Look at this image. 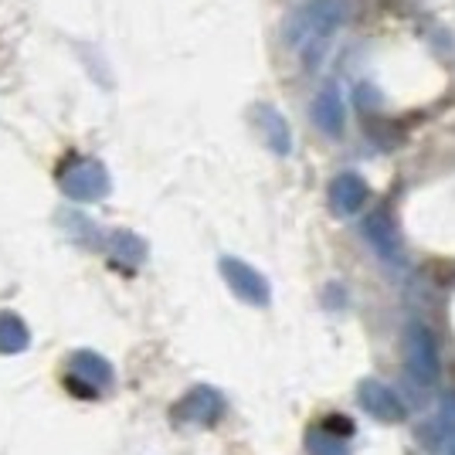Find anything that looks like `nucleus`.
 <instances>
[{
	"instance_id": "f257e3e1",
	"label": "nucleus",
	"mask_w": 455,
	"mask_h": 455,
	"mask_svg": "<svg viewBox=\"0 0 455 455\" xmlns=\"http://www.w3.org/2000/svg\"><path fill=\"white\" fill-rule=\"evenodd\" d=\"M347 14H350L347 0H306L303 7H296L292 18L285 20V44L303 52L306 65L316 68L326 44L343 28Z\"/></svg>"
},
{
	"instance_id": "f03ea898",
	"label": "nucleus",
	"mask_w": 455,
	"mask_h": 455,
	"mask_svg": "<svg viewBox=\"0 0 455 455\" xmlns=\"http://www.w3.org/2000/svg\"><path fill=\"white\" fill-rule=\"evenodd\" d=\"M61 384H65V391L72 398L95 401L113 391L116 371L102 354H95V350H76V354H68V361L61 367Z\"/></svg>"
},
{
	"instance_id": "7ed1b4c3",
	"label": "nucleus",
	"mask_w": 455,
	"mask_h": 455,
	"mask_svg": "<svg viewBox=\"0 0 455 455\" xmlns=\"http://www.w3.org/2000/svg\"><path fill=\"white\" fill-rule=\"evenodd\" d=\"M58 188L68 201L95 204L113 194V177L106 171V164L95 156H68L58 167Z\"/></svg>"
},
{
	"instance_id": "20e7f679",
	"label": "nucleus",
	"mask_w": 455,
	"mask_h": 455,
	"mask_svg": "<svg viewBox=\"0 0 455 455\" xmlns=\"http://www.w3.org/2000/svg\"><path fill=\"white\" fill-rule=\"evenodd\" d=\"M404 361H408V374L418 387H435L442 378V361H438L435 333L425 323L404 326Z\"/></svg>"
},
{
	"instance_id": "39448f33",
	"label": "nucleus",
	"mask_w": 455,
	"mask_h": 455,
	"mask_svg": "<svg viewBox=\"0 0 455 455\" xmlns=\"http://www.w3.org/2000/svg\"><path fill=\"white\" fill-rule=\"evenodd\" d=\"M228 411V401L218 387L211 384H194L184 398L171 408V418L177 425H190V428H211L218 425Z\"/></svg>"
},
{
	"instance_id": "423d86ee",
	"label": "nucleus",
	"mask_w": 455,
	"mask_h": 455,
	"mask_svg": "<svg viewBox=\"0 0 455 455\" xmlns=\"http://www.w3.org/2000/svg\"><path fill=\"white\" fill-rule=\"evenodd\" d=\"M218 268H221V275H225L228 289H231L242 303L259 306V309H266V306L272 303V285H268V279L259 268H251L248 262L235 259V255H221Z\"/></svg>"
},
{
	"instance_id": "0eeeda50",
	"label": "nucleus",
	"mask_w": 455,
	"mask_h": 455,
	"mask_svg": "<svg viewBox=\"0 0 455 455\" xmlns=\"http://www.w3.org/2000/svg\"><path fill=\"white\" fill-rule=\"evenodd\" d=\"M363 238H367V245L378 251L380 262H387V266L395 268L404 266V245H401L398 228H395L387 211H371L363 218Z\"/></svg>"
},
{
	"instance_id": "6e6552de",
	"label": "nucleus",
	"mask_w": 455,
	"mask_h": 455,
	"mask_svg": "<svg viewBox=\"0 0 455 455\" xmlns=\"http://www.w3.org/2000/svg\"><path fill=\"white\" fill-rule=\"evenodd\" d=\"M357 401H361L363 411L371 418H378V421H387V425L391 421H404V401L384 380H374V378L361 380L357 384Z\"/></svg>"
},
{
	"instance_id": "1a4fd4ad",
	"label": "nucleus",
	"mask_w": 455,
	"mask_h": 455,
	"mask_svg": "<svg viewBox=\"0 0 455 455\" xmlns=\"http://www.w3.org/2000/svg\"><path fill=\"white\" fill-rule=\"evenodd\" d=\"M326 197H330V211H333L337 218H350V214H357V211L367 204L371 188H367V180H363L361 173L343 171V173H337V177L330 180Z\"/></svg>"
},
{
	"instance_id": "9d476101",
	"label": "nucleus",
	"mask_w": 455,
	"mask_h": 455,
	"mask_svg": "<svg viewBox=\"0 0 455 455\" xmlns=\"http://www.w3.org/2000/svg\"><path fill=\"white\" fill-rule=\"evenodd\" d=\"M313 123H316V130L326 136H343V130H347V106H343V95L340 89L333 85V82H326L320 92H316V99H313Z\"/></svg>"
},
{
	"instance_id": "9b49d317",
	"label": "nucleus",
	"mask_w": 455,
	"mask_h": 455,
	"mask_svg": "<svg viewBox=\"0 0 455 455\" xmlns=\"http://www.w3.org/2000/svg\"><path fill=\"white\" fill-rule=\"evenodd\" d=\"M102 251H106L119 268L143 266V262H147V255H150L147 242H143L136 231H126V228L106 231V238H102Z\"/></svg>"
},
{
	"instance_id": "f8f14e48",
	"label": "nucleus",
	"mask_w": 455,
	"mask_h": 455,
	"mask_svg": "<svg viewBox=\"0 0 455 455\" xmlns=\"http://www.w3.org/2000/svg\"><path fill=\"white\" fill-rule=\"evenodd\" d=\"M255 126H259V133H262V140H266V147L275 156H289L292 153V130H289V119H285L275 106H268V102H262V106H255Z\"/></svg>"
},
{
	"instance_id": "ddd939ff",
	"label": "nucleus",
	"mask_w": 455,
	"mask_h": 455,
	"mask_svg": "<svg viewBox=\"0 0 455 455\" xmlns=\"http://www.w3.org/2000/svg\"><path fill=\"white\" fill-rule=\"evenodd\" d=\"M31 347V330L28 323L20 320L18 313L4 309L0 313V354L4 357H14V354H24Z\"/></svg>"
},
{
	"instance_id": "4468645a",
	"label": "nucleus",
	"mask_w": 455,
	"mask_h": 455,
	"mask_svg": "<svg viewBox=\"0 0 455 455\" xmlns=\"http://www.w3.org/2000/svg\"><path fill=\"white\" fill-rule=\"evenodd\" d=\"M350 435H340L337 428L330 425H316L309 435H306V455H350Z\"/></svg>"
},
{
	"instance_id": "2eb2a0df",
	"label": "nucleus",
	"mask_w": 455,
	"mask_h": 455,
	"mask_svg": "<svg viewBox=\"0 0 455 455\" xmlns=\"http://www.w3.org/2000/svg\"><path fill=\"white\" fill-rule=\"evenodd\" d=\"M432 435H435V442H442V438H449V442H452L455 438V395H449V398L442 401Z\"/></svg>"
},
{
	"instance_id": "dca6fc26",
	"label": "nucleus",
	"mask_w": 455,
	"mask_h": 455,
	"mask_svg": "<svg viewBox=\"0 0 455 455\" xmlns=\"http://www.w3.org/2000/svg\"><path fill=\"white\" fill-rule=\"evenodd\" d=\"M449 455H455V438L449 442Z\"/></svg>"
}]
</instances>
